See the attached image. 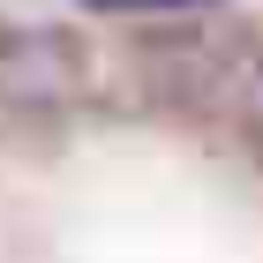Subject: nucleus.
<instances>
[{"instance_id": "nucleus-3", "label": "nucleus", "mask_w": 263, "mask_h": 263, "mask_svg": "<svg viewBox=\"0 0 263 263\" xmlns=\"http://www.w3.org/2000/svg\"><path fill=\"white\" fill-rule=\"evenodd\" d=\"M90 8H136V15H173V8H188V0H90Z\"/></svg>"}, {"instance_id": "nucleus-2", "label": "nucleus", "mask_w": 263, "mask_h": 263, "mask_svg": "<svg viewBox=\"0 0 263 263\" xmlns=\"http://www.w3.org/2000/svg\"><path fill=\"white\" fill-rule=\"evenodd\" d=\"M233 98H241V113H248V121L263 128V53H256V61L241 68V76H233Z\"/></svg>"}, {"instance_id": "nucleus-1", "label": "nucleus", "mask_w": 263, "mask_h": 263, "mask_svg": "<svg viewBox=\"0 0 263 263\" xmlns=\"http://www.w3.org/2000/svg\"><path fill=\"white\" fill-rule=\"evenodd\" d=\"M68 68L76 61H68L61 45H15V53H0V83H8L15 98H53L68 83Z\"/></svg>"}]
</instances>
